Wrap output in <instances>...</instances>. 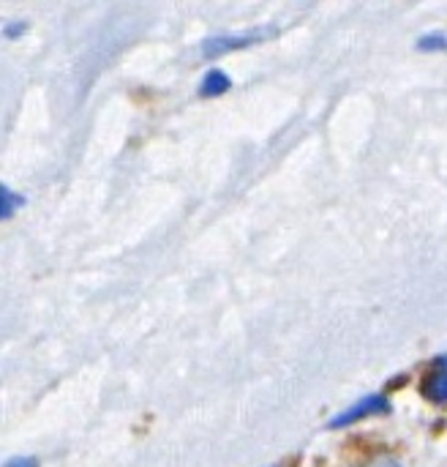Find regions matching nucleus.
<instances>
[{
    "instance_id": "obj_1",
    "label": "nucleus",
    "mask_w": 447,
    "mask_h": 467,
    "mask_svg": "<svg viewBox=\"0 0 447 467\" xmlns=\"http://www.w3.org/2000/svg\"><path fill=\"white\" fill-rule=\"evenodd\" d=\"M273 27L268 30H249V33H229V36H216V38H208L202 44V55L205 57H221L227 52H235V49H243V47H251L257 41H262L265 36H270Z\"/></svg>"
},
{
    "instance_id": "obj_2",
    "label": "nucleus",
    "mask_w": 447,
    "mask_h": 467,
    "mask_svg": "<svg viewBox=\"0 0 447 467\" xmlns=\"http://www.w3.org/2000/svg\"><path fill=\"white\" fill-rule=\"evenodd\" d=\"M388 410H391L388 397H385V394H371V397H363L358 405L347 408L344 413H339V416L330 421V427H333V430H341V427H350V424H355V421H361V419H369V416H377V413H388Z\"/></svg>"
},
{
    "instance_id": "obj_3",
    "label": "nucleus",
    "mask_w": 447,
    "mask_h": 467,
    "mask_svg": "<svg viewBox=\"0 0 447 467\" xmlns=\"http://www.w3.org/2000/svg\"><path fill=\"white\" fill-rule=\"evenodd\" d=\"M423 394L432 402H447V353L434 361L429 378L423 380Z\"/></svg>"
},
{
    "instance_id": "obj_4",
    "label": "nucleus",
    "mask_w": 447,
    "mask_h": 467,
    "mask_svg": "<svg viewBox=\"0 0 447 467\" xmlns=\"http://www.w3.org/2000/svg\"><path fill=\"white\" fill-rule=\"evenodd\" d=\"M229 77L224 74V71H218V68H213V71H208L205 77H202V85H199V96H221V93H227L229 90Z\"/></svg>"
},
{
    "instance_id": "obj_5",
    "label": "nucleus",
    "mask_w": 447,
    "mask_h": 467,
    "mask_svg": "<svg viewBox=\"0 0 447 467\" xmlns=\"http://www.w3.org/2000/svg\"><path fill=\"white\" fill-rule=\"evenodd\" d=\"M0 200H3V219L14 216L16 205H22V197H16V194H14L8 186H3V194H0Z\"/></svg>"
},
{
    "instance_id": "obj_6",
    "label": "nucleus",
    "mask_w": 447,
    "mask_h": 467,
    "mask_svg": "<svg viewBox=\"0 0 447 467\" xmlns=\"http://www.w3.org/2000/svg\"><path fill=\"white\" fill-rule=\"evenodd\" d=\"M5 467H38V462L33 457H16V460L5 462Z\"/></svg>"
},
{
    "instance_id": "obj_7",
    "label": "nucleus",
    "mask_w": 447,
    "mask_h": 467,
    "mask_svg": "<svg viewBox=\"0 0 447 467\" xmlns=\"http://www.w3.org/2000/svg\"><path fill=\"white\" fill-rule=\"evenodd\" d=\"M22 30H25V25H22V22H16V25H5V30H3V33H5V36H16V33H22Z\"/></svg>"
},
{
    "instance_id": "obj_8",
    "label": "nucleus",
    "mask_w": 447,
    "mask_h": 467,
    "mask_svg": "<svg viewBox=\"0 0 447 467\" xmlns=\"http://www.w3.org/2000/svg\"><path fill=\"white\" fill-rule=\"evenodd\" d=\"M366 467H401L399 462H393V460H380V462H374V465H366Z\"/></svg>"
}]
</instances>
